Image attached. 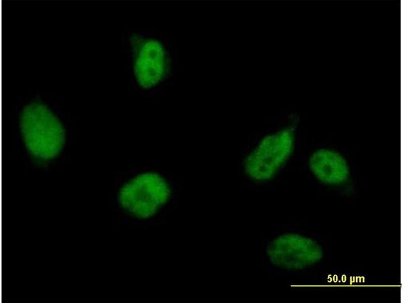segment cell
Returning <instances> with one entry per match:
<instances>
[{"mask_svg":"<svg viewBox=\"0 0 404 303\" xmlns=\"http://www.w3.org/2000/svg\"><path fill=\"white\" fill-rule=\"evenodd\" d=\"M172 189L161 174L145 171L127 180L120 187L118 200L128 216L137 220L154 217L169 201Z\"/></svg>","mask_w":404,"mask_h":303,"instance_id":"obj_1","label":"cell"},{"mask_svg":"<svg viewBox=\"0 0 404 303\" xmlns=\"http://www.w3.org/2000/svg\"><path fill=\"white\" fill-rule=\"evenodd\" d=\"M294 130V125L290 124L259 140L243 159V171L249 179L264 183L276 176L293 151Z\"/></svg>","mask_w":404,"mask_h":303,"instance_id":"obj_2","label":"cell"},{"mask_svg":"<svg viewBox=\"0 0 404 303\" xmlns=\"http://www.w3.org/2000/svg\"><path fill=\"white\" fill-rule=\"evenodd\" d=\"M21 128L27 148L35 157L49 159L61 151L65 140L64 128L44 105L33 103L27 106L21 115Z\"/></svg>","mask_w":404,"mask_h":303,"instance_id":"obj_3","label":"cell"},{"mask_svg":"<svg viewBox=\"0 0 404 303\" xmlns=\"http://www.w3.org/2000/svg\"><path fill=\"white\" fill-rule=\"evenodd\" d=\"M271 262L286 269H300L314 264L322 257L319 245L309 238L287 234L272 241L267 248Z\"/></svg>","mask_w":404,"mask_h":303,"instance_id":"obj_4","label":"cell"},{"mask_svg":"<svg viewBox=\"0 0 404 303\" xmlns=\"http://www.w3.org/2000/svg\"><path fill=\"white\" fill-rule=\"evenodd\" d=\"M136 57L134 70L139 84L149 88L159 82L165 74L166 57L161 44L154 40L134 42Z\"/></svg>","mask_w":404,"mask_h":303,"instance_id":"obj_5","label":"cell"},{"mask_svg":"<svg viewBox=\"0 0 404 303\" xmlns=\"http://www.w3.org/2000/svg\"><path fill=\"white\" fill-rule=\"evenodd\" d=\"M309 165L315 175L327 183H340L348 176V168L345 160L331 150L320 149L314 153L310 159Z\"/></svg>","mask_w":404,"mask_h":303,"instance_id":"obj_6","label":"cell"}]
</instances>
